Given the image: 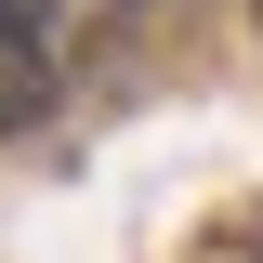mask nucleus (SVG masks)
Listing matches in <instances>:
<instances>
[{"label":"nucleus","instance_id":"obj_1","mask_svg":"<svg viewBox=\"0 0 263 263\" xmlns=\"http://www.w3.org/2000/svg\"><path fill=\"white\" fill-rule=\"evenodd\" d=\"M66 105V53H53V13L40 0H0V132H40Z\"/></svg>","mask_w":263,"mask_h":263}]
</instances>
